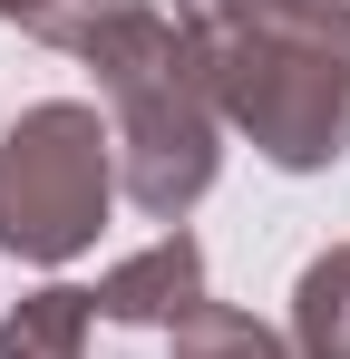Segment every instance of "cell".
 <instances>
[{
    "mask_svg": "<svg viewBox=\"0 0 350 359\" xmlns=\"http://www.w3.org/2000/svg\"><path fill=\"white\" fill-rule=\"evenodd\" d=\"M88 330H98V301L68 282H39L30 301L0 311V359H88Z\"/></svg>",
    "mask_w": 350,
    "mask_h": 359,
    "instance_id": "obj_5",
    "label": "cell"
},
{
    "mask_svg": "<svg viewBox=\"0 0 350 359\" xmlns=\"http://www.w3.org/2000/svg\"><path fill=\"white\" fill-rule=\"evenodd\" d=\"M175 20H263V29H302L350 49V0H175Z\"/></svg>",
    "mask_w": 350,
    "mask_h": 359,
    "instance_id": "obj_8",
    "label": "cell"
},
{
    "mask_svg": "<svg viewBox=\"0 0 350 359\" xmlns=\"http://www.w3.org/2000/svg\"><path fill=\"white\" fill-rule=\"evenodd\" d=\"M195 59H205V97L233 136H253L263 165L283 175H321L350 156V49L302 39V29H263V20H185Z\"/></svg>",
    "mask_w": 350,
    "mask_h": 359,
    "instance_id": "obj_2",
    "label": "cell"
},
{
    "mask_svg": "<svg viewBox=\"0 0 350 359\" xmlns=\"http://www.w3.org/2000/svg\"><path fill=\"white\" fill-rule=\"evenodd\" d=\"M166 340H175V359H292L283 330H263L253 311H224V301H205L195 320H175Z\"/></svg>",
    "mask_w": 350,
    "mask_h": 359,
    "instance_id": "obj_7",
    "label": "cell"
},
{
    "mask_svg": "<svg viewBox=\"0 0 350 359\" xmlns=\"http://www.w3.org/2000/svg\"><path fill=\"white\" fill-rule=\"evenodd\" d=\"M88 301H98V320H117V330H175V320L205 311V243L185 233V224H166L146 252H127Z\"/></svg>",
    "mask_w": 350,
    "mask_h": 359,
    "instance_id": "obj_4",
    "label": "cell"
},
{
    "mask_svg": "<svg viewBox=\"0 0 350 359\" xmlns=\"http://www.w3.org/2000/svg\"><path fill=\"white\" fill-rule=\"evenodd\" d=\"M49 49H68L108 97L117 194L146 224H185L224 175V117L205 97V59L185 39V20L166 0H88L58 20Z\"/></svg>",
    "mask_w": 350,
    "mask_h": 359,
    "instance_id": "obj_1",
    "label": "cell"
},
{
    "mask_svg": "<svg viewBox=\"0 0 350 359\" xmlns=\"http://www.w3.org/2000/svg\"><path fill=\"white\" fill-rule=\"evenodd\" d=\"M292 359H350V243L302 262V282H292Z\"/></svg>",
    "mask_w": 350,
    "mask_h": 359,
    "instance_id": "obj_6",
    "label": "cell"
},
{
    "mask_svg": "<svg viewBox=\"0 0 350 359\" xmlns=\"http://www.w3.org/2000/svg\"><path fill=\"white\" fill-rule=\"evenodd\" d=\"M68 10H88V0H0V20L10 29H30V39H58V20Z\"/></svg>",
    "mask_w": 350,
    "mask_h": 359,
    "instance_id": "obj_9",
    "label": "cell"
},
{
    "mask_svg": "<svg viewBox=\"0 0 350 359\" xmlns=\"http://www.w3.org/2000/svg\"><path fill=\"white\" fill-rule=\"evenodd\" d=\"M117 204V146L88 97H39L0 136V252L10 262H78Z\"/></svg>",
    "mask_w": 350,
    "mask_h": 359,
    "instance_id": "obj_3",
    "label": "cell"
}]
</instances>
